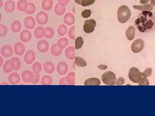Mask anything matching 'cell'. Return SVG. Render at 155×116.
I'll return each instance as SVG.
<instances>
[{"mask_svg": "<svg viewBox=\"0 0 155 116\" xmlns=\"http://www.w3.org/2000/svg\"><path fill=\"white\" fill-rule=\"evenodd\" d=\"M53 79L51 77L45 75L41 81V84L43 85H49L52 84Z\"/></svg>", "mask_w": 155, "mask_h": 116, "instance_id": "37", "label": "cell"}, {"mask_svg": "<svg viewBox=\"0 0 155 116\" xmlns=\"http://www.w3.org/2000/svg\"><path fill=\"white\" fill-rule=\"evenodd\" d=\"M84 44V40L81 37H78L75 40V47L76 50L80 49Z\"/></svg>", "mask_w": 155, "mask_h": 116, "instance_id": "33", "label": "cell"}, {"mask_svg": "<svg viewBox=\"0 0 155 116\" xmlns=\"http://www.w3.org/2000/svg\"><path fill=\"white\" fill-rule=\"evenodd\" d=\"M144 42L142 39H138L135 40L131 46V50L134 53H139L144 49Z\"/></svg>", "mask_w": 155, "mask_h": 116, "instance_id": "6", "label": "cell"}, {"mask_svg": "<svg viewBox=\"0 0 155 116\" xmlns=\"http://www.w3.org/2000/svg\"><path fill=\"white\" fill-rule=\"evenodd\" d=\"M139 85L141 86L149 85V81L147 79V77H145L143 76L141 80L139 82Z\"/></svg>", "mask_w": 155, "mask_h": 116, "instance_id": "43", "label": "cell"}, {"mask_svg": "<svg viewBox=\"0 0 155 116\" xmlns=\"http://www.w3.org/2000/svg\"><path fill=\"white\" fill-rule=\"evenodd\" d=\"M34 75V73L30 70H24L22 74V80L26 83H31L33 78Z\"/></svg>", "mask_w": 155, "mask_h": 116, "instance_id": "10", "label": "cell"}, {"mask_svg": "<svg viewBox=\"0 0 155 116\" xmlns=\"http://www.w3.org/2000/svg\"><path fill=\"white\" fill-rule=\"evenodd\" d=\"M24 25L26 28L29 29H33L36 25L35 19L32 17H27L24 19Z\"/></svg>", "mask_w": 155, "mask_h": 116, "instance_id": "13", "label": "cell"}, {"mask_svg": "<svg viewBox=\"0 0 155 116\" xmlns=\"http://www.w3.org/2000/svg\"><path fill=\"white\" fill-rule=\"evenodd\" d=\"M25 51V45L20 42H17L14 45V52L18 56L23 55Z\"/></svg>", "mask_w": 155, "mask_h": 116, "instance_id": "12", "label": "cell"}, {"mask_svg": "<svg viewBox=\"0 0 155 116\" xmlns=\"http://www.w3.org/2000/svg\"><path fill=\"white\" fill-rule=\"evenodd\" d=\"M3 2L2 1V0H0V8H1L2 7L3 5Z\"/></svg>", "mask_w": 155, "mask_h": 116, "instance_id": "54", "label": "cell"}, {"mask_svg": "<svg viewBox=\"0 0 155 116\" xmlns=\"http://www.w3.org/2000/svg\"><path fill=\"white\" fill-rule=\"evenodd\" d=\"M44 37L46 38H52L54 35V31L51 27H46L45 28Z\"/></svg>", "mask_w": 155, "mask_h": 116, "instance_id": "32", "label": "cell"}, {"mask_svg": "<svg viewBox=\"0 0 155 116\" xmlns=\"http://www.w3.org/2000/svg\"><path fill=\"white\" fill-rule=\"evenodd\" d=\"M21 24L20 21L15 20L12 23L11 30L14 33H17L20 31L21 28Z\"/></svg>", "mask_w": 155, "mask_h": 116, "instance_id": "28", "label": "cell"}, {"mask_svg": "<svg viewBox=\"0 0 155 116\" xmlns=\"http://www.w3.org/2000/svg\"><path fill=\"white\" fill-rule=\"evenodd\" d=\"M39 80H40V75L39 74L34 73L33 78V81H32L31 83L35 84L38 83Z\"/></svg>", "mask_w": 155, "mask_h": 116, "instance_id": "47", "label": "cell"}, {"mask_svg": "<svg viewBox=\"0 0 155 116\" xmlns=\"http://www.w3.org/2000/svg\"><path fill=\"white\" fill-rule=\"evenodd\" d=\"M53 5V0H43L42 3V8L45 11H49Z\"/></svg>", "mask_w": 155, "mask_h": 116, "instance_id": "24", "label": "cell"}, {"mask_svg": "<svg viewBox=\"0 0 155 116\" xmlns=\"http://www.w3.org/2000/svg\"><path fill=\"white\" fill-rule=\"evenodd\" d=\"M30 1H33V0H30Z\"/></svg>", "mask_w": 155, "mask_h": 116, "instance_id": "55", "label": "cell"}, {"mask_svg": "<svg viewBox=\"0 0 155 116\" xmlns=\"http://www.w3.org/2000/svg\"><path fill=\"white\" fill-rule=\"evenodd\" d=\"M69 35L71 39H75V26L72 27L70 28L69 32Z\"/></svg>", "mask_w": 155, "mask_h": 116, "instance_id": "45", "label": "cell"}, {"mask_svg": "<svg viewBox=\"0 0 155 116\" xmlns=\"http://www.w3.org/2000/svg\"><path fill=\"white\" fill-rule=\"evenodd\" d=\"M15 3L12 1H8L5 3L4 5V10L8 12H12L15 9Z\"/></svg>", "mask_w": 155, "mask_h": 116, "instance_id": "20", "label": "cell"}, {"mask_svg": "<svg viewBox=\"0 0 155 116\" xmlns=\"http://www.w3.org/2000/svg\"><path fill=\"white\" fill-rule=\"evenodd\" d=\"M149 1V0H140V3L144 4H147Z\"/></svg>", "mask_w": 155, "mask_h": 116, "instance_id": "50", "label": "cell"}, {"mask_svg": "<svg viewBox=\"0 0 155 116\" xmlns=\"http://www.w3.org/2000/svg\"><path fill=\"white\" fill-rule=\"evenodd\" d=\"M14 62L15 65V70H18L21 67V62L20 59L17 57H13L11 59Z\"/></svg>", "mask_w": 155, "mask_h": 116, "instance_id": "40", "label": "cell"}, {"mask_svg": "<svg viewBox=\"0 0 155 116\" xmlns=\"http://www.w3.org/2000/svg\"><path fill=\"white\" fill-rule=\"evenodd\" d=\"M13 53L12 47L9 45H5L1 49V54L5 57H10Z\"/></svg>", "mask_w": 155, "mask_h": 116, "instance_id": "11", "label": "cell"}, {"mask_svg": "<svg viewBox=\"0 0 155 116\" xmlns=\"http://www.w3.org/2000/svg\"><path fill=\"white\" fill-rule=\"evenodd\" d=\"M45 29L42 27H38L34 31V35L37 39H41L44 36Z\"/></svg>", "mask_w": 155, "mask_h": 116, "instance_id": "21", "label": "cell"}, {"mask_svg": "<svg viewBox=\"0 0 155 116\" xmlns=\"http://www.w3.org/2000/svg\"><path fill=\"white\" fill-rule=\"evenodd\" d=\"M68 43H69V41H68V39L64 37V38L60 39L57 42L56 44L60 48L63 49L68 45Z\"/></svg>", "mask_w": 155, "mask_h": 116, "instance_id": "34", "label": "cell"}, {"mask_svg": "<svg viewBox=\"0 0 155 116\" xmlns=\"http://www.w3.org/2000/svg\"><path fill=\"white\" fill-rule=\"evenodd\" d=\"M36 10V7L33 3L29 2L28 3V8L25 11V12L28 14H32L35 12Z\"/></svg>", "mask_w": 155, "mask_h": 116, "instance_id": "39", "label": "cell"}, {"mask_svg": "<svg viewBox=\"0 0 155 116\" xmlns=\"http://www.w3.org/2000/svg\"><path fill=\"white\" fill-rule=\"evenodd\" d=\"M70 0H58V4L62 7H65L68 4Z\"/></svg>", "mask_w": 155, "mask_h": 116, "instance_id": "48", "label": "cell"}, {"mask_svg": "<svg viewBox=\"0 0 155 116\" xmlns=\"http://www.w3.org/2000/svg\"><path fill=\"white\" fill-rule=\"evenodd\" d=\"M35 59V54L32 50L27 51L24 57L25 62L28 65L32 64Z\"/></svg>", "mask_w": 155, "mask_h": 116, "instance_id": "8", "label": "cell"}, {"mask_svg": "<svg viewBox=\"0 0 155 116\" xmlns=\"http://www.w3.org/2000/svg\"><path fill=\"white\" fill-rule=\"evenodd\" d=\"M51 51L53 55L59 56L62 53L63 49L60 48L56 44H54L51 46Z\"/></svg>", "mask_w": 155, "mask_h": 116, "instance_id": "25", "label": "cell"}, {"mask_svg": "<svg viewBox=\"0 0 155 116\" xmlns=\"http://www.w3.org/2000/svg\"><path fill=\"white\" fill-rule=\"evenodd\" d=\"M96 26V22L93 19L86 20L83 26V30L86 33L89 34L93 32Z\"/></svg>", "mask_w": 155, "mask_h": 116, "instance_id": "5", "label": "cell"}, {"mask_svg": "<svg viewBox=\"0 0 155 116\" xmlns=\"http://www.w3.org/2000/svg\"><path fill=\"white\" fill-rule=\"evenodd\" d=\"M8 29L4 25H0V36L4 37L8 34Z\"/></svg>", "mask_w": 155, "mask_h": 116, "instance_id": "41", "label": "cell"}, {"mask_svg": "<svg viewBox=\"0 0 155 116\" xmlns=\"http://www.w3.org/2000/svg\"><path fill=\"white\" fill-rule=\"evenodd\" d=\"M32 35L30 31L27 30H23L20 34V39L22 42L27 43L32 39Z\"/></svg>", "mask_w": 155, "mask_h": 116, "instance_id": "16", "label": "cell"}, {"mask_svg": "<svg viewBox=\"0 0 155 116\" xmlns=\"http://www.w3.org/2000/svg\"><path fill=\"white\" fill-rule=\"evenodd\" d=\"M95 0H82L81 5L83 7H87L93 4Z\"/></svg>", "mask_w": 155, "mask_h": 116, "instance_id": "42", "label": "cell"}, {"mask_svg": "<svg viewBox=\"0 0 155 116\" xmlns=\"http://www.w3.org/2000/svg\"><path fill=\"white\" fill-rule=\"evenodd\" d=\"M134 24L138 30L140 32H150L155 27L154 15L150 11H143L135 20Z\"/></svg>", "mask_w": 155, "mask_h": 116, "instance_id": "1", "label": "cell"}, {"mask_svg": "<svg viewBox=\"0 0 155 116\" xmlns=\"http://www.w3.org/2000/svg\"><path fill=\"white\" fill-rule=\"evenodd\" d=\"M101 79L103 83L107 85H114L116 83V76L112 71H107L104 73L102 75Z\"/></svg>", "mask_w": 155, "mask_h": 116, "instance_id": "3", "label": "cell"}, {"mask_svg": "<svg viewBox=\"0 0 155 116\" xmlns=\"http://www.w3.org/2000/svg\"><path fill=\"white\" fill-rule=\"evenodd\" d=\"M68 70V66L67 63L61 61L58 63L57 66V71L60 75H64L67 74Z\"/></svg>", "mask_w": 155, "mask_h": 116, "instance_id": "15", "label": "cell"}, {"mask_svg": "<svg viewBox=\"0 0 155 116\" xmlns=\"http://www.w3.org/2000/svg\"><path fill=\"white\" fill-rule=\"evenodd\" d=\"M15 63L12 60L7 61L3 65V70L5 73L11 72L13 70H15Z\"/></svg>", "mask_w": 155, "mask_h": 116, "instance_id": "14", "label": "cell"}, {"mask_svg": "<svg viewBox=\"0 0 155 116\" xmlns=\"http://www.w3.org/2000/svg\"><path fill=\"white\" fill-rule=\"evenodd\" d=\"M68 84L73 85L75 84V75L74 72H71L67 75L66 77Z\"/></svg>", "mask_w": 155, "mask_h": 116, "instance_id": "35", "label": "cell"}, {"mask_svg": "<svg viewBox=\"0 0 155 116\" xmlns=\"http://www.w3.org/2000/svg\"><path fill=\"white\" fill-rule=\"evenodd\" d=\"M43 68L44 71L48 74H52L54 72V65L51 61L45 62L44 64Z\"/></svg>", "mask_w": 155, "mask_h": 116, "instance_id": "22", "label": "cell"}, {"mask_svg": "<svg viewBox=\"0 0 155 116\" xmlns=\"http://www.w3.org/2000/svg\"><path fill=\"white\" fill-rule=\"evenodd\" d=\"M49 44L47 41L44 40L39 41L37 45L38 50L41 52H47L49 50Z\"/></svg>", "mask_w": 155, "mask_h": 116, "instance_id": "9", "label": "cell"}, {"mask_svg": "<svg viewBox=\"0 0 155 116\" xmlns=\"http://www.w3.org/2000/svg\"><path fill=\"white\" fill-rule=\"evenodd\" d=\"M75 64L76 66L80 67H85L87 65L85 60L79 57H77L75 58Z\"/></svg>", "mask_w": 155, "mask_h": 116, "instance_id": "30", "label": "cell"}, {"mask_svg": "<svg viewBox=\"0 0 155 116\" xmlns=\"http://www.w3.org/2000/svg\"><path fill=\"white\" fill-rule=\"evenodd\" d=\"M150 4L153 5V6H155V0H151Z\"/></svg>", "mask_w": 155, "mask_h": 116, "instance_id": "52", "label": "cell"}, {"mask_svg": "<svg viewBox=\"0 0 155 116\" xmlns=\"http://www.w3.org/2000/svg\"><path fill=\"white\" fill-rule=\"evenodd\" d=\"M59 84L61 85H65L68 84L67 80H66V77H63V78H61L60 79L59 81Z\"/></svg>", "mask_w": 155, "mask_h": 116, "instance_id": "49", "label": "cell"}, {"mask_svg": "<svg viewBox=\"0 0 155 116\" xmlns=\"http://www.w3.org/2000/svg\"><path fill=\"white\" fill-rule=\"evenodd\" d=\"M100 84V80L97 78H89L85 82V86H99Z\"/></svg>", "mask_w": 155, "mask_h": 116, "instance_id": "27", "label": "cell"}, {"mask_svg": "<svg viewBox=\"0 0 155 116\" xmlns=\"http://www.w3.org/2000/svg\"><path fill=\"white\" fill-rule=\"evenodd\" d=\"M36 19L37 22L38 24L41 25H44L48 22V15L44 12L41 11L37 14Z\"/></svg>", "mask_w": 155, "mask_h": 116, "instance_id": "7", "label": "cell"}, {"mask_svg": "<svg viewBox=\"0 0 155 116\" xmlns=\"http://www.w3.org/2000/svg\"><path fill=\"white\" fill-rule=\"evenodd\" d=\"M130 80L133 83H139L143 77L142 73L136 68H132L130 69L129 73Z\"/></svg>", "mask_w": 155, "mask_h": 116, "instance_id": "4", "label": "cell"}, {"mask_svg": "<svg viewBox=\"0 0 155 116\" xmlns=\"http://www.w3.org/2000/svg\"><path fill=\"white\" fill-rule=\"evenodd\" d=\"M20 80V76L18 73H12L9 76V82L12 85L17 84L19 83Z\"/></svg>", "mask_w": 155, "mask_h": 116, "instance_id": "17", "label": "cell"}, {"mask_svg": "<svg viewBox=\"0 0 155 116\" xmlns=\"http://www.w3.org/2000/svg\"><path fill=\"white\" fill-rule=\"evenodd\" d=\"M0 62H1V66L3 64V59L1 57H0Z\"/></svg>", "mask_w": 155, "mask_h": 116, "instance_id": "53", "label": "cell"}, {"mask_svg": "<svg viewBox=\"0 0 155 116\" xmlns=\"http://www.w3.org/2000/svg\"><path fill=\"white\" fill-rule=\"evenodd\" d=\"M54 11L56 15L57 16H61L63 15L66 11V8L64 7H62L59 4L56 5Z\"/></svg>", "mask_w": 155, "mask_h": 116, "instance_id": "31", "label": "cell"}, {"mask_svg": "<svg viewBox=\"0 0 155 116\" xmlns=\"http://www.w3.org/2000/svg\"><path fill=\"white\" fill-rule=\"evenodd\" d=\"M133 8L135 9L138 10H142V11H150V10H153V6L151 4H146L145 5H134L133 6Z\"/></svg>", "mask_w": 155, "mask_h": 116, "instance_id": "29", "label": "cell"}, {"mask_svg": "<svg viewBox=\"0 0 155 116\" xmlns=\"http://www.w3.org/2000/svg\"><path fill=\"white\" fill-rule=\"evenodd\" d=\"M91 12L90 10H85L81 13V16L84 18H88L91 15Z\"/></svg>", "mask_w": 155, "mask_h": 116, "instance_id": "44", "label": "cell"}, {"mask_svg": "<svg viewBox=\"0 0 155 116\" xmlns=\"http://www.w3.org/2000/svg\"><path fill=\"white\" fill-rule=\"evenodd\" d=\"M118 21L121 23H125L129 21L131 16V11L126 5H122L118 8Z\"/></svg>", "mask_w": 155, "mask_h": 116, "instance_id": "2", "label": "cell"}, {"mask_svg": "<svg viewBox=\"0 0 155 116\" xmlns=\"http://www.w3.org/2000/svg\"><path fill=\"white\" fill-rule=\"evenodd\" d=\"M152 69L151 68H147V69L145 70L144 71L142 75L143 76L145 77H148L150 76L152 74Z\"/></svg>", "mask_w": 155, "mask_h": 116, "instance_id": "46", "label": "cell"}, {"mask_svg": "<svg viewBox=\"0 0 155 116\" xmlns=\"http://www.w3.org/2000/svg\"><path fill=\"white\" fill-rule=\"evenodd\" d=\"M126 37L129 41H132L134 39L135 35V28L133 26L129 27L125 33Z\"/></svg>", "mask_w": 155, "mask_h": 116, "instance_id": "19", "label": "cell"}, {"mask_svg": "<svg viewBox=\"0 0 155 116\" xmlns=\"http://www.w3.org/2000/svg\"><path fill=\"white\" fill-rule=\"evenodd\" d=\"M75 54V49L72 46L68 47L65 50V56L69 59H73Z\"/></svg>", "mask_w": 155, "mask_h": 116, "instance_id": "26", "label": "cell"}, {"mask_svg": "<svg viewBox=\"0 0 155 116\" xmlns=\"http://www.w3.org/2000/svg\"><path fill=\"white\" fill-rule=\"evenodd\" d=\"M63 21L65 24L70 26L74 23L75 22V18L74 16L71 13H67L64 16Z\"/></svg>", "mask_w": 155, "mask_h": 116, "instance_id": "23", "label": "cell"}, {"mask_svg": "<svg viewBox=\"0 0 155 116\" xmlns=\"http://www.w3.org/2000/svg\"><path fill=\"white\" fill-rule=\"evenodd\" d=\"M67 26L65 25H61L58 28V35L60 36H63L67 33Z\"/></svg>", "mask_w": 155, "mask_h": 116, "instance_id": "38", "label": "cell"}, {"mask_svg": "<svg viewBox=\"0 0 155 116\" xmlns=\"http://www.w3.org/2000/svg\"><path fill=\"white\" fill-rule=\"evenodd\" d=\"M28 3L26 0H19L17 4V9L19 11H26L28 8Z\"/></svg>", "mask_w": 155, "mask_h": 116, "instance_id": "18", "label": "cell"}, {"mask_svg": "<svg viewBox=\"0 0 155 116\" xmlns=\"http://www.w3.org/2000/svg\"><path fill=\"white\" fill-rule=\"evenodd\" d=\"M81 1H82V0H75V2L78 4H80V5L81 4Z\"/></svg>", "mask_w": 155, "mask_h": 116, "instance_id": "51", "label": "cell"}, {"mask_svg": "<svg viewBox=\"0 0 155 116\" xmlns=\"http://www.w3.org/2000/svg\"><path fill=\"white\" fill-rule=\"evenodd\" d=\"M42 69V64L39 62H35L33 66V70L35 74H39Z\"/></svg>", "mask_w": 155, "mask_h": 116, "instance_id": "36", "label": "cell"}]
</instances>
